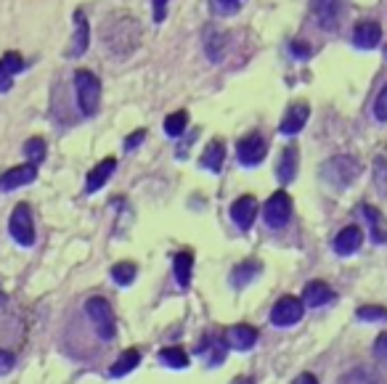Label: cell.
Listing matches in <instances>:
<instances>
[{
  "label": "cell",
  "instance_id": "cell-1",
  "mask_svg": "<svg viewBox=\"0 0 387 384\" xmlns=\"http://www.w3.org/2000/svg\"><path fill=\"white\" fill-rule=\"evenodd\" d=\"M74 90H77V107L83 117H96L101 109V80L88 69L74 74Z\"/></svg>",
  "mask_w": 387,
  "mask_h": 384
},
{
  "label": "cell",
  "instance_id": "cell-2",
  "mask_svg": "<svg viewBox=\"0 0 387 384\" xmlns=\"http://www.w3.org/2000/svg\"><path fill=\"white\" fill-rule=\"evenodd\" d=\"M361 175V165L353 159V156H332L329 162H324V167H321V178L327 180L332 188H348L353 180Z\"/></svg>",
  "mask_w": 387,
  "mask_h": 384
},
{
  "label": "cell",
  "instance_id": "cell-3",
  "mask_svg": "<svg viewBox=\"0 0 387 384\" xmlns=\"http://www.w3.org/2000/svg\"><path fill=\"white\" fill-rule=\"evenodd\" d=\"M85 315L88 321L93 324L96 334L104 339V342H111L117 336V321H114V313H111V305L104 297H90L85 302Z\"/></svg>",
  "mask_w": 387,
  "mask_h": 384
},
{
  "label": "cell",
  "instance_id": "cell-4",
  "mask_svg": "<svg viewBox=\"0 0 387 384\" xmlns=\"http://www.w3.org/2000/svg\"><path fill=\"white\" fill-rule=\"evenodd\" d=\"M311 11L321 29L337 32L348 11V0H311Z\"/></svg>",
  "mask_w": 387,
  "mask_h": 384
},
{
  "label": "cell",
  "instance_id": "cell-5",
  "mask_svg": "<svg viewBox=\"0 0 387 384\" xmlns=\"http://www.w3.org/2000/svg\"><path fill=\"white\" fill-rule=\"evenodd\" d=\"M8 233L19 247H35V223H32V210L29 205H19L11 212L8 220Z\"/></svg>",
  "mask_w": 387,
  "mask_h": 384
},
{
  "label": "cell",
  "instance_id": "cell-6",
  "mask_svg": "<svg viewBox=\"0 0 387 384\" xmlns=\"http://www.w3.org/2000/svg\"><path fill=\"white\" fill-rule=\"evenodd\" d=\"M263 220L268 228H284L292 220V196L287 191H276L263 207Z\"/></svg>",
  "mask_w": 387,
  "mask_h": 384
},
{
  "label": "cell",
  "instance_id": "cell-7",
  "mask_svg": "<svg viewBox=\"0 0 387 384\" xmlns=\"http://www.w3.org/2000/svg\"><path fill=\"white\" fill-rule=\"evenodd\" d=\"M303 313H305V308L297 297H281V300L273 305V310H271V324L278 326V329H287V326L300 324Z\"/></svg>",
  "mask_w": 387,
  "mask_h": 384
},
{
  "label": "cell",
  "instance_id": "cell-8",
  "mask_svg": "<svg viewBox=\"0 0 387 384\" xmlns=\"http://www.w3.org/2000/svg\"><path fill=\"white\" fill-rule=\"evenodd\" d=\"M266 154H268L266 138L257 135V132L247 135V138L239 141V146H236V159L242 162L244 167H254V165H260V162L266 159Z\"/></svg>",
  "mask_w": 387,
  "mask_h": 384
},
{
  "label": "cell",
  "instance_id": "cell-9",
  "mask_svg": "<svg viewBox=\"0 0 387 384\" xmlns=\"http://www.w3.org/2000/svg\"><path fill=\"white\" fill-rule=\"evenodd\" d=\"M229 215L236 228L250 231L254 223V217H257V202H254V196H239V199L231 205Z\"/></svg>",
  "mask_w": 387,
  "mask_h": 384
},
{
  "label": "cell",
  "instance_id": "cell-10",
  "mask_svg": "<svg viewBox=\"0 0 387 384\" xmlns=\"http://www.w3.org/2000/svg\"><path fill=\"white\" fill-rule=\"evenodd\" d=\"M35 178H37L35 162H29V165H19V167H11L8 172L0 175V188H3V191H13V188H22V186L35 183Z\"/></svg>",
  "mask_w": 387,
  "mask_h": 384
},
{
  "label": "cell",
  "instance_id": "cell-11",
  "mask_svg": "<svg viewBox=\"0 0 387 384\" xmlns=\"http://www.w3.org/2000/svg\"><path fill=\"white\" fill-rule=\"evenodd\" d=\"M74 37H72V46L67 50L69 59H80L88 46H90V25H88V16L83 11H74Z\"/></svg>",
  "mask_w": 387,
  "mask_h": 384
},
{
  "label": "cell",
  "instance_id": "cell-12",
  "mask_svg": "<svg viewBox=\"0 0 387 384\" xmlns=\"http://www.w3.org/2000/svg\"><path fill=\"white\" fill-rule=\"evenodd\" d=\"M382 43V27L376 22H361L353 29V46L361 50H372Z\"/></svg>",
  "mask_w": 387,
  "mask_h": 384
},
{
  "label": "cell",
  "instance_id": "cell-13",
  "mask_svg": "<svg viewBox=\"0 0 387 384\" xmlns=\"http://www.w3.org/2000/svg\"><path fill=\"white\" fill-rule=\"evenodd\" d=\"M226 342H229L231 350L247 352V350H252L254 342H257V329H252V326H247V324L231 326L229 331H226Z\"/></svg>",
  "mask_w": 387,
  "mask_h": 384
},
{
  "label": "cell",
  "instance_id": "cell-14",
  "mask_svg": "<svg viewBox=\"0 0 387 384\" xmlns=\"http://www.w3.org/2000/svg\"><path fill=\"white\" fill-rule=\"evenodd\" d=\"M308 117H311V107H308V104H294V107H290V111L284 114V120L278 125V132H281V135H297V132L305 128Z\"/></svg>",
  "mask_w": 387,
  "mask_h": 384
},
{
  "label": "cell",
  "instance_id": "cell-15",
  "mask_svg": "<svg viewBox=\"0 0 387 384\" xmlns=\"http://www.w3.org/2000/svg\"><path fill=\"white\" fill-rule=\"evenodd\" d=\"M114 170H117V159H114V156H107L104 162H98L96 167L88 172V178H85V191L96 193L98 188L114 175Z\"/></svg>",
  "mask_w": 387,
  "mask_h": 384
},
{
  "label": "cell",
  "instance_id": "cell-16",
  "mask_svg": "<svg viewBox=\"0 0 387 384\" xmlns=\"http://www.w3.org/2000/svg\"><path fill=\"white\" fill-rule=\"evenodd\" d=\"M363 244V231L358 226H348V228H342L337 233V239H334V252L342 254V257H348V254H355L361 249Z\"/></svg>",
  "mask_w": 387,
  "mask_h": 384
},
{
  "label": "cell",
  "instance_id": "cell-17",
  "mask_svg": "<svg viewBox=\"0 0 387 384\" xmlns=\"http://www.w3.org/2000/svg\"><path fill=\"white\" fill-rule=\"evenodd\" d=\"M297 162H300L297 146H287L281 151V159H278V167H276V178L281 186H287V183H292V180L297 178Z\"/></svg>",
  "mask_w": 387,
  "mask_h": 384
},
{
  "label": "cell",
  "instance_id": "cell-18",
  "mask_svg": "<svg viewBox=\"0 0 387 384\" xmlns=\"http://www.w3.org/2000/svg\"><path fill=\"white\" fill-rule=\"evenodd\" d=\"M25 69V61L19 53H6L0 59V93H8L13 88V77Z\"/></svg>",
  "mask_w": 387,
  "mask_h": 384
},
{
  "label": "cell",
  "instance_id": "cell-19",
  "mask_svg": "<svg viewBox=\"0 0 387 384\" xmlns=\"http://www.w3.org/2000/svg\"><path fill=\"white\" fill-rule=\"evenodd\" d=\"M260 270H263V265L257 263V260H244V263H239L231 270V287L242 292V289H247L254 278L260 276Z\"/></svg>",
  "mask_w": 387,
  "mask_h": 384
},
{
  "label": "cell",
  "instance_id": "cell-20",
  "mask_svg": "<svg viewBox=\"0 0 387 384\" xmlns=\"http://www.w3.org/2000/svg\"><path fill=\"white\" fill-rule=\"evenodd\" d=\"M226 50H229V37L223 35L220 29H207L205 32V53L207 59L212 61V64H220V61L226 59Z\"/></svg>",
  "mask_w": 387,
  "mask_h": 384
},
{
  "label": "cell",
  "instance_id": "cell-21",
  "mask_svg": "<svg viewBox=\"0 0 387 384\" xmlns=\"http://www.w3.org/2000/svg\"><path fill=\"white\" fill-rule=\"evenodd\" d=\"M332 300H334V292H332L329 284H324V281H311L303 292V302L308 308H324V305H329Z\"/></svg>",
  "mask_w": 387,
  "mask_h": 384
},
{
  "label": "cell",
  "instance_id": "cell-22",
  "mask_svg": "<svg viewBox=\"0 0 387 384\" xmlns=\"http://www.w3.org/2000/svg\"><path fill=\"white\" fill-rule=\"evenodd\" d=\"M138 363H141V352L138 350H125L120 358L109 366V376L111 379H122V376H128L130 371H135Z\"/></svg>",
  "mask_w": 387,
  "mask_h": 384
},
{
  "label": "cell",
  "instance_id": "cell-23",
  "mask_svg": "<svg viewBox=\"0 0 387 384\" xmlns=\"http://www.w3.org/2000/svg\"><path fill=\"white\" fill-rule=\"evenodd\" d=\"M223 162H226V146L220 144V141H212V144L205 149L202 159H199V165L205 170H210V172H215V175L223 170Z\"/></svg>",
  "mask_w": 387,
  "mask_h": 384
},
{
  "label": "cell",
  "instance_id": "cell-24",
  "mask_svg": "<svg viewBox=\"0 0 387 384\" xmlns=\"http://www.w3.org/2000/svg\"><path fill=\"white\" fill-rule=\"evenodd\" d=\"M191 268H194V254L191 252H178L172 257V273L181 289H189L191 284Z\"/></svg>",
  "mask_w": 387,
  "mask_h": 384
},
{
  "label": "cell",
  "instance_id": "cell-25",
  "mask_svg": "<svg viewBox=\"0 0 387 384\" xmlns=\"http://www.w3.org/2000/svg\"><path fill=\"white\" fill-rule=\"evenodd\" d=\"M363 215H366V220H369V228H372V239L376 241V244H385L387 241V220L385 215L376 210V207L372 205H363Z\"/></svg>",
  "mask_w": 387,
  "mask_h": 384
},
{
  "label": "cell",
  "instance_id": "cell-26",
  "mask_svg": "<svg viewBox=\"0 0 387 384\" xmlns=\"http://www.w3.org/2000/svg\"><path fill=\"white\" fill-rule=\"evenodd\" d=\"M159 360L168 366V369H175V371H183V369H189V363H191V358H189V352H183L181 348H168L159 352Z\"/></svg>",
  "mask_w": 387,
  "mask_h": 384
},
{
  "label": "cell",
  "instance_id": "cell-27",
  "mask_svg": "<svg viewBox=\"0 0 387 384\" xmlns=\"http://www.w3.org/2000/svg\"><path fill=\"white\" fill-rule=\"evenodd\" d=\"M135 276H138L135 263H117L114 268H111V278H114L117 287H130V284L135 281Z\"/></svg>",
  "mask_w": 387,
  "mask_h": 384
},
{
  "label": "cell",
  "instance_id": "cell-28",
  "mask_svg": "<svg viewBox=\"0 0 387 384\" xmlns=\"http://www.w3.org/2000/svg\"><path fill=\"white\" fill-rule=\"evenodd\" d=\"M186 128H189V114L186 111H175V114L165 117V132L170 138H181Z\"/></svg>",
  "mask_w": 387,
  "mask_h": 384
},
{
  "label": "cell",
  "instance_id": "cell-29",
  "mask_svg": "<svg viewBox=\"0 0 387 384\" xmlns=\"http://www.w3.org/2000/svg\"><path fill=\"white\" fill-rule=\"evenodd\" d=\"M25 156L29 162L40 165V162L46 159V141H43V138H29L25 144Z\"/></svg>",
  "mask_w": 387,
  "mask_h": 384
},
{
  "label": "cell",
  "instance_id": "cell-30",
  "mask_svg": "<svg viewBox=\"0 0 387 384\" xmlns=\"http://www.w3.org/2000/svg\"><path fill=\"white\" fill-rule=\"evenodd\" d=\"M358 321H369V324H374V321H387V310L385 308H379V305H363L358 308Z\"/></svg>",
  "mask_w": 387,
  "mask_h": 384
},
{
  "label": "cell",
  "instance_id": "cell-31",
  "mask_svg": "<svg viewBox=\"0 0 387 384\" xmlns=\"http://www.w3.org/2000/svg\"><path fill=\"white\" fill-rule=\"evenodd\" d=\"M244 3H247V0H210L212 11L218 13V16H233Z\"/></svg>",
  "mask_w": 387,
  "mask_h": 384
},
{
  "label": "cell",
  "instance_id": "cell-32",
  "mask_svg": "<svg viewBox=\"0 0 387 384\" xmlns=\"http://www.w3.org/2000/svg\"><path fill=\"white\" fill-rule=\"evenodd\" d=\"M374 180H376V188L382 196H387V162L382 156H376L374 159Z\"/></svg>",
  "mask_w": 387,
  "mask_h": 384
},
{
  "label": "cell",
  "instance_id": "cell-33",
  "mask_svg": "<svg viewBox=\"0 0 387 384\" xmlns=\"http://www.w3.org/2000/svg\"><path fill=\"white\" fill-rule=\"evenodd\" d=\"M374 117L379 122H387V85L379 90V96L374 101Z\"/></svg>",
  "mask_w": 387,
  "mask_h": 384
},
{
  "label": "cell",
  "instance_id": "cell-34",
  "mask_svg": "<svg viewBox=\"0 0 387 384\" xmlns=\"http://www.w3.org/2000/svg\"><path fill=\"white\" fill-rule=\"evenodd\" d=\"M144 141H146V130L141 128V130L130 132V135H128V138L122 141V149H125V151H135V149L144 144Z\"/></svg>",
  "mask_w": 387,
  "mask_h": 384
},
{
  "label": "cell",
  "instance_id": "cell-35",
  "mask_svg": "<svg viewBox=\"0 0 387 384\" xmlns=\"http://www.w3.org/2000/svg\"><path fill=\"white\" fill-rule=\"evenodd\" d=\"M13 366H16V355L8 352V350H0V376L13 371Z\"/></svg>",
  "mask_w": 387,
  "mask_h": 384
},
{
  "label": "cell",
  "instance_id": "cell-36",
  "mask_svg": "<svg viewBox=\"0 0 387 384\" xmlns=\"http://www.w3.org/2000/svg\"><path fill=\"white\" fill-rule=\"evenodd\" d=\"M168 3L170 0H151V6H154V22L157 25H162L168 19Z\"/></svg>",
  "mask_w": 387,
  "mask_h": 384
},
{
  "label": "cell",
  "instance_id": "cell-37",
  "mask_svg": "<svg viewBox=\"0 0 387 384\" xmlns=\"http://www.w3.org/2000/svg\"><path fill=\"white\" fill-rule=\"evenodd\" d=\"M374 355H376L379 360H385V363H387V331H385V334L376 336V342H374Z\"/></svg>",
  "mask_w": 387,
  "mask_h": 384
},
{
  "label": "cell",
  "instance_id": "cell-38",
  "mask_svg": "<svg viewBox=\"0 0 387 384\" xmlns=\"http://www.w3.org/2000/svg\"><path fill=\"white\" fill-rule=\"evenodd\" d=\"M290 50H292V56H294V59H308V56H311V46L297 43V40H294V43H290Z\"/></svg>",
  "mask_w": 387,
  "mask_h": 384
},
{
  "label": "cell",
  "instance_id": "cell-39",
  "mask_svg": "<svg viewBox=\"0 0 387 384\" xmlns=\"http://www.w3.org/2000/svg\"><path fill=\"white\" fill-rule=\"evenodd\" d=\"M303 382H308V384H313L315 379L313 376H308V373H305V376H300V379H297V384H303Z\"/></svg>",
  "mask_w": 387,
  "mask_h": 384
},
{
  "label": "cell",
  "instance_id": "cell-40",
  "mask_svg": "<svg viewBox=\"0 0 387 384\" xmlns=\"http://www.w3.org/2000/svg\"><path fill=\"white\" fill-rule=\"evenodd\" d=\"M0 308H6V297L3 294H0Z\"/></svg>",
  "mask_w": 387,
  "mask_h": 384
},
{
  "label": "cell",
  "instance_id": "cell-41",
  "mask_svg": "<svg viewBox=\"0 0 387 384\" xmlns=\"http://www.w3.org/2000/svg\"><path fill=\"white\" fill-rule=\"evenodd\" d=\"M385 56H387V48H385Z\"/></svg>",
  "mask_w": 387,
  "mask_h": 384
}]
</instances>
